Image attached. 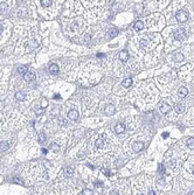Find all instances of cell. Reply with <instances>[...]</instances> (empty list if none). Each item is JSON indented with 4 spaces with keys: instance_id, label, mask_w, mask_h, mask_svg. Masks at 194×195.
<instances>
[{
    "instance_id": "obj_1",
    "label": "cell",
    "mask_w": 194,
    "mask_h": 195,
    "mask_svg": "<svg viewBox=\"0 0 194 195\" xmlns=\"http://www.w3.org/2000/svg\"><path fill=\"white\" fill-rule=\"evenodd\" d=\"M175 19H177L178 22L184 24V22H186V21L188 20V13L186 11H179V12H177V14H175Z\"/></svg>"
},
{
    "instance_id": "obj_2",
    "label": "cell",
    "mask_w": 194,
    "mask_h": 195,
    "mask_svg": "<svg viewBox=\"0 0 194 195\" xmlns=\"http://www.w3.org/2000/svg\"><path fill=\"white\" fill-rule=\"evenodd\" d=\"M174 39L178 41H184L186 37H187V34H186V30L185 29H178L174 32Z\"/></svg>"
},
{
    "instance_id": "obj_3",
    "label": "cell",
    "mask_w": 194,
    "mask_h": 195,
    "mask_svg": "<svg viewBox=\"0 0 194 195\" xmlns=\"http://www.w3.org/2000/svg\"><path fill=\"white\" fill-rule=\"evenodd\" d=\"M159 110H160V112L163 114H166V113H168V112L171 111V106L167 103H160L159 104Z\"/></svg>"
},
{
    "instance_id": "obj_4",
    "label": "cell",
    "mask_w": 194,
    "mask_h": 195,
    "mask_svg": "<svg viewBox=\"0 0 194 195\" xmlns=\"http://www.w3.org/2000/svg\"><path fill=\"white\" fill-rule=\"evenodd\" d=\"M104 112H105L106 116H112V114H115V112H116V108H115V105H112V104L106 105L105 109H104Z\"/></svg>"
},
{
    "instance_id": "obj_5",
    "label": "cell",
    "mask_w": 194,
    "mask_h": 195,
    "mask_svg": "<svg viewBox=\"0 0 194 195\" xmlns=\"http://www.w3.org/2000/svg\"><path fill=\"white\" fill-rule=\"evenodd\" d=\"M143 147H144V143H142V141H136V143L132 145V150L135 152L142 151V148H143Z\"/></svg>"
},
{
    "instance_id": "obj_6",
    "label": "cell",
    "mask_w": 194,
    "mask_h": 195,
    "mask_svg": "<svg viewBox=\"0 0 194 195\" xmlns=\"http://www.w3.org/2000/svg\"><path fill=\"white\" fill-rule=\"evenodd\" d=\"M104 145V135H102L95 143V148H102Z\"/></svg>"
},
{
    "instance_id": "obj_7",
    "label": "cell",
    "mask_w": 194,
    "mask_h": 195,
    "mask_svg": "<svg viewBox=\"0 0 194 195\" xmlns=\"http://www.w3.org/2000/svg\"><path fill=\"white\" fill-rule=\"evenodd\" d=\"M68 118L72 120H77L78 119V112L76 110H70L68 112Z\"/></svg>"
},
{
    "instance_id": "obj_8",
    "label": "cell",
    "mask_w": 194,
    "mask_h": 195,
    "mask_svg": "<svg viewBox=\"0 0 194 195\" xmlns=\"http://www.w3.org/2000/svg\"><path fill=\"white\" fill-rule=\"evenodd\" d=\"M133 28H135L136 32H139V30H142L144 28V22H143V21H140V20L136 21L135 25H133Z\"/></svg>"
},
{
    "instance_id": "obj_9",
    "label": "cell",
    "mask_w": 194,
    "mask_h": 195,
    "mask_svg": "<svg viewBox=\"0 0 194 195\" xmlns=\"http://www.w3.org/2000/svg\"><path fill=\"white\" fill-rule=\"evenodd\" d=\"M119 58H120V61H123V62H126V61L129 60V53L126 50H123L119 53Z\"/></svg>"
},
{
    "instance_id": "obj_10",
    "label": "cell",
    "mask_w": 194,
    "mask_h": 195,
    "mask_svg": "<svg viewBox=\"0 0 194 195\" xmlns=\"http://www.w3.org/2000/svg\"><path fill=\"white\" fill-rule=\"evenodd\" d=\"M115 131H116V133L120 135V133H123V132L125 131V126L123 124H117L116 127H115Z\"/></svg>"
},
{
    "instance_id": "obj_11",
    "label": "cell",
    "mask_w": 194,
    "mask_h": 195,
    "mask_svg": "<svg viewBox=\"0 0 194 195\" xmlns=\"http://www.w3.org/2000/svg\"><path fill=\"white\" fill-rule=\"evenodd\" d=\"M24 78H25V81H27V82H32V81H34V74H32V73H26V74L24 75Z\"/></svg>"
},
{
    "instance_id": "obj_12",
    "label": "cell",
    "mask_w": 194,
    "mask_h": 195,
    "mask_svg": "<svg viewBox=\"0 0 194 195\" xmlns=\"http://www.w3.org/2000/svg\"><path fill=\"white\" fill-rule=\"evenodd\" d=\"M49 70H50L51 74H57L58 70H60V68H58L57 64L53 63V64H50V67H49Z\"/></svg>"
},
{
    "instance_id": "obj_13",
    "label": "cell",
    "mask_w": 194,
    "mask_h": 195,
    "mask_svg": "<svg viewBox=\"0 0 194 195\" xmlns=\"http://www.w3.org/2000/svg\"><path fill=\"white\" fill-rule=\"evenodd\" d=\"M175 111H177L178 113H182V112L185 111V105L182 104V103H178V104L175 105Z\"/></svg>"
},
{
    "instance_id": "obj_14",
    "label": "cell",
    "mask_w": 194,
    "mask_h": 195,
    "mask_svg": "<svg viewBox=\"0 0 194 195\" xmlns=\"http://www.w3.org/2000/svg\"><path fill=\"white\" fill-rule=\"evenodd\" d=\"M185 60V56L181 53H177V54H174V61L175 62H182Z\"/></svg>"
},
{
    "instance_id": "obj_15",
    "label": "cell",
    "mask_w": 194,
    "mask_h": 195,
    "mask_svg": "<svg viewBox=\"0 0 194 195\" xmlns=\"http://www.w3.org/2000/svg\"><path fill=\"white\" fill-rule=\"evenodd\" d=\"M179 95H180V97H185V96H187V95H188V90H187V88L181 87L180 89H179Z\"/></svg>"
},
{
    "instance_id": "obj_16",
    "label": "cell",
    "mask_w": 194,
    "mask_h": 195,
    "mask_svg": "<svg viewBox=\"0 0 194 195\" xmlns=\"http://www.w3.org/2000/svg\"><path fill=\"white\" fill-rule=\"evenodd\" d=\"M131 84H132V80H131V78H126V80H124V81H123L122 85L124 88H126V89H127V88L131 87Z\"/></svg>"
},
{
    "instance_id": "obj_17",
    "label": "cell",
    "mask_w": 194,
    "mask_h": 195,
    "mask_svg": "<svg viewBox=\"0 0 194 195\" xmlns=\"http://www.w3.org/2000/svg\"><path fill=\"white\" fill-rule=\"evenodd\" d=\"M186 145H187L189 148H194V138H188L186 140Z\"/></svg>"
},
{
    "instance_id": "obj_18",
    "label": "cell",
    "mask_w": 194,
    "mask_h": 195,
    "mask_svg": "<svg viewBox=\"0 0 194 195\" xmlns=\"http://www.w3.org/2000/svg\"><path fill=\"white\" fill-rule=\"evenodd\" d=\"M15 98H17L18 101H24L25 99V94L24 92H17V94H15Z\"/></svg>"
},
{
    "instance_id": "obj_19",
    "label": "cell",
    "mask_w": 194,
    "mask_h": 195,
    "mask_svg": "<svg viewBox=\"0 0 194 195\" xmlns=\"http://www.w3.org/2000/svg\"><path fill=\"white\" fill-rule=\"evenodd\" d=\"M117 33H118V32H117L116 29H110L109 33H108V36H109L110 39H112V37H115L117 35Z\"/></svg>"
},
{
    "instance_id": "obj_20",
    "label": "cell",
    "mask_w": 194,
    "mask_h": 195,
    "mask_svg": "<svg viewBox=\"0 0 194 195\" xmlns=\"http://www.w3.org/2000/svg\"><path fill=\"white\" fill-rule=\"evenodd\" d=\"M166 167L174 168V167H175V160H168V161L166 162Z\"/></svg>"
},
{
    "instance_id": "obj_21",
    "label": "cell",
    "mask_w": 194,
    "mask_h": 195,
    "mask_svg": "<svg viewBox=\"0 0 194 195\" xmlns=\"http://www.w3.org/2000/svg\"><path fill=\"white\" fill-rule=\"evenodd\" d=\"M8 147H10V146H8V144H7L6 141H1V143H0V148H1V150L6 151V150H8Z\"/></svg>"
},
{
    "instance_id": "obj_22",
    "label": "cell",
    "mask_w": 194,
    "mask_h": 195,
    "mask_svg": "<svg viewBox=\"0 0 194 195\" xmlns=\"http://www.w3.org/2000/svg\"><path fill=\"white\" fill-rule=\"evenodd\" d=\"M50 148H51V150H53L54 152H58V151H60V146H58V145L56 144V143H53V144L50 145Z\"/></svg>"
},
{
    "instance_id": "obj_23",
    "label": "cell",
    "mask_w": 194,
    "mask_h": 195,
    "mask_svg": "<svg viewBox=\"0 0 194 195\" xmlns=\"http://www.w3.org/2000/svg\"><path fill=\"white\" fill-rule=\"evenodd\" d=\"M135 10L139 13V12H142V10H143V4L142 3H138V4H136L135 5Z\"/></svg>"
},
{
    "instance_id": "obj_24",
    "label": "cell",
    "mask_w": 194,
    "mask_h": 195,
    "mask_svg": "<svg viewBox=\"0 0 194 195\" xmlns=\"http://www.w3.org/2000/svg\"><path fill=\"white\" fill-rule=\"evenodd\" d=\"M18 71H19V73H20V74H26V73H27V68L25 67V66H21V67H19L18 68Z\"/></svg>"
},
{
    "instance_id": "obj_25",
    "label": "cell",
    "mask_w": 194,
    "mask_h": 195,
    "mask_svg": "<svg viewBox=\"0 0 194 195\" xmlns=\"http://www.w3.org/2000/svg\"><path fill=\"white\" fill-rule=\"evenodd\" d=\"M41 5L44 7H49L51 5V1H49V0H42V1H41Z\"/></svg>"
},
{
    "instance_id": "obj_26",
    "label": "cell",
    "mask_w": 194,
    "mask_h": 195,
    "mask_svg": "<svg viewBox=\"0 0 194 195\" xmlns=\"http://www.w3.org/2000/svg\"><path fill=\"white\" fill-rule=\"evenodd\" d=\"M73 174V168H66V171H64V175L66 176H70V175Z\"/></svg>"
},
{
    "instance_id": "obj_27",
    "label": "cell",
    "mask_w": 194,
    "mask_h": 195,
    "mask_svg": "<svg viewBox=\"0 0 194 195\" xmlns=\"http://www.w3.org/2000/svg\"><path fill=\"white\" fill-rule=\"evenodd\" d=\"M7 10V4L6 3H0V12H4V11Z\"/></svg>"
},
{
    "instance_id": "obj_28",
    "label": "cell",
    "mask_w": 194,
    "mask_h": 195,
    "mask_svg": "<svg viewBox=\"0 0 194 195\" xmlns=\"http://www.w3.org/2000/svg\"><path fill=\"white\" fill-rule=\"evenodd\" d=\"M147 43H149V42H147V40H146V39H143V40H140V47H142V48L146 47V46H147Z\"/></svg>"
},
{
    "instance_id": "obj_29",
    "label": "cell",
    "mask_w": 194,
    "mask_h": 195,
    "mask_svg": "<svg viewBox=\"0 0 194 195\" xmlns=\"http://www.w3.org/2000/svg\"><path fill=\"white\" fill-rule=\"evenodd\" d=\"M82 195H94V193H92L90 189H84V190L82 192Z\"/></svg>"
},
{
    "instance_id": "obj_30",
    "label": "cell",
    "mask_w": 194,
    "mask_h": 195,
    "mask_svg": "<svg viewBox=\"0 0 194 195\" xmlns=\"http://www.w3.org/2000/svg\"><path fill=\"white\" fill-rule=\"evenodd\" d=\"M39 140H40L41 143H43V141L46 140V135H44V133H40V135H39Z\"/></svg>"
},
{
    "instance_id": "obj_31",
    "label": "cell",
    "mask_w": 194,
    "mask_h": 195,
    "mask_svg": "<svg viewBox=\"0 0 194 195\" xmlns=\"http://www.w3.org/2000/svg\"><path fill=\"white\" fill-rule=\"evenodd\" d=\"M102 171H103V174L106 175V176H110V175H111V173H110L109 169H105V168H103Z\"/></svg>"
},
{
    "instance_id": "obj_32",
    "label": "cell",
    "mask_w": 194,
    "mask_h": 195,
    "mask_svg": "<svg viewBox=\"0 0 194 195\" xmlns=\"http://www.w3.org/2000/svg\"><path fill=\"white\" fill-rule=\"evenodd\" d=\"M46 106H47V101L42 99V108H46Z\"/></svg>"
},
{
    "instance_id": "obj_33",
    "label": "cell",
    "mask_w": 194,
    "mask_h": 195,
    "mask_svg": "<svg viewBox=\"0 0 194 195\" xmlns=\"http://www.w3.org/2000/svg\"><path fill=\"white\" fill-rule=\"evenodd\" d=\"M95 186H96V187H102V186H103V183H102V182H96V183H95Z\"/></svg>"
},
{
    "instance_id": "obj_34",
    "label": "cell",
    "mask_w": 194,
    "mask_h": 195,
    "mask_svg": "<svg viewBox=\"0 0 194 195\" xmlns=\"http://www.w3.org/2000/svg\"><path fill=\"white\" fill-rule=\"evenodd\" d=\"M110 195H119V194H118V193L116 192V190H112V192L110 193Z\"/></svg>"
},
{
    "instance_id": "obj_35",
    "label": "cell",
    "mask_w": 194,
    "mask_h": 195,
    "mask_svg": "<svg viewBox=\"0 0 194 195\" xmlns=\"http://www.w3.org/2000/svg\"><path fill=\"white\" fill-rule=\"evenodd\" d=\"M55 99H58V98H60V99H61V97H60V96H58V95H56V96H55Z\"/></svg>"
},
{
    "instance_id": "obj_36",
    "label": "cell",
    "mask_w": 194,
    "mask_h": 195,
    "mask_svg": "<svg viewBox=\"0 0 194 195\" xmlns=\"http://www.w3.org/2000/svg\"><path fill=\"white\" fill-rule=\"evenodd\" d=\"M168 137V133H164V138H167Z\"/></svg>"
},
{
    "instance_id": "obj_37",
    "label": "cell",
    "mask_w": 194,
    "mask_h": 195,
    "mask_svg": "<svg viewBox=\"0 0 194 195\" xmlns=\"http://www.w3.org/2000/svg\"><path fill=\"white\" fill-rule=\"evenodd\" d=\"M42 152H43V154H46V153H47V150H46V148H43V150H42Z\"/></svg>"
},
{
    "instance_id": "obj_38",
    "label": "cell",
    "mask_w": 194,
    "mask_h": 195,
    "mask_svg": "<svg viewBox=\"0 0 194 195\" xmlns=\"http://www.w3.org/2000/svg\"><path fill=\"white\" fill-rule=\"evenodd\" d=\"M97 56H98V57H103V56H104V54H97Z\"/></svg>"
},
{
    "instance_id": "obj_39",
    "label": "cell",
    "mask_w": 194,
    "mask_h": 195,
    "mask_svg": "<svg viewBox=\"0 0 194 195\" xmlns=\"http://www.w3.org/2000/svg\"><path fill=\"white\" fill-rule=\"evenodd\" d=\"M149 195H156V193H154V192H150V193H149Z\"/></svg>"
},
{
    "instance_id": "obj_40",
    "label": "cell",
    "mask_w": 194,
    "mask_h": 195,
    "mask_svg": "<svg viewBox=\"0 0 194 195\" xmlns=\"http://www.w3.org/2000/svg\"><path fill=\"white\" fill-rule=\"evenodd\" d=\"M188 195H194V192H191V193H189V194H188Z\"/></svg>"
},
{
    "instance_id": "obj_41",
    "label": "cell",
    "mask_w": 194,
    "mask_h": 195,
    "mask_svg": "<svg viewBox=\"0 0 194 195\" xmlns=\"http://www.w3.org/2000/svg\"><path fill=\"white\" fill-rule=\"evenodd\" d=\"M1 30H3V26H1V25H0V32H1Z\"/></svg>"
},
{
    "instance_id": "obj_42",
    "label": "cell",
    "mask_w": 194,
    "mask_h": 195,
    "mask_svg": "<svg viewBox=\"0 0 194 195\" xmlns=\"http://www.w3.org/2000/svg\"><path fill=\"white\" fill-rule=\"evenodd\" d=\"M193 173H194V172H193Z\"/></svg>"
}]
</instances>
